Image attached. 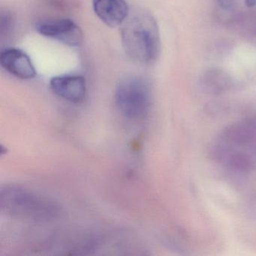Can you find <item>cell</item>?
Wrapping results in <instances>:
<instances>
[{
  "label": "cell",
  "instance_id": "6da1fadb",
  "mask_svg": "<svg viewBox=\"0 0 256 256\" xmlns=\"http://www.w3.org/2000/svg\"><path fill=\"white\" fill-rule=\"evenodd\" d=\"M121 26V40L127 56L138 64L155 62L161 48L155 18L146 12L137 10L130 12Z\"/></svg>",
  "mask_w": 256,
  "mask_h": 256
},
{
  "label": "cell",
  "instance_id": "7a4b0ae2",
  "mask_svg": "<svg viewBox=\"0 0 256 256\" xmlns=\"http://www.w3.org/2000/svg\"><path fill=\"white\" fill-rule=\"evenodd\" d=\"M1 208L12 216L35 221L54 220L60 214V208L54 202L20 187L2 190Z\"/></svg>",
  "mask_w": 256,
  "mask_h": 256
},
{
  "label": "cell",
  "instance_id": "3957f363",
  "mask_svg": "<svg viewBox=\"0 0 256 256\" xmlns=\"http://www.w3.org/2000/svg\"><path fill=\"white\" fill-rule=\"evenodd\" d=\"M150 98L149 84L140 76H126L120 80L115 90L116 107L128 119L145 118L150 106Z\"/></svg>",
  "mask_w": 256,
  "mask_h": 256
},
{
  "label": "cell",
  "instance_id": "277c9868",
  "mask_svg": "<svg viewBox=\"0 0 256 256\" xmlns=\"http://www.w3.org/2000/svg\"><path fill=\"white\" fill-rule=\"evenodd\" d=\"M36 30L40 35L70 47H78L83 43V32L71 19H43L36 24Z\"/></svg>",
  "mask_w": 256,
  "mask_h": 256
},
{
  "label": "cell",
  "instance_id": "5b68a950",
  "mask_svg": "<svg viewBox=\"0 0 256 256\" xmlns=\"http://www.w3.org/2000/svg\"><path fill=\"white\" fill-rule=\"evenodd\" d=\"M0 64L6 71L18 78L30 80L37 74L29 55L16 48H6L1 50Z\"/></svg>",
  "mask_w": 256,
  "mask_h": 256
},
{
  "label": "cell",
  "instance_id": "8992f818",
  "mask_svg": "<svg viewBox=\"0 0 256 256\" xmlns=\"http://www.w3.org/2000/svg\"><path fill=\"white\" fill-rule=\"evenodd\" d=\"M50 86L56 96L70 102L80 103L86 97V79L82 76H55L50 79Z\"/></svg>",
  "mask_w": 256,
  "mask_h": 256
},
{
  "label": "cell",
  "instance_id": "52a82bcc",
  "mask_svg": "<svg viewBox=\"0 0 256 256\" xmlns=\"http://www.w3.org/2000/svg\"><path fill=\"white\" fill-rule=\"evenodd\" d=\"M92 8L97 17L110 28L122 25L130 14L126 0H92Z\"/></svg>",
  "mask_w": 256,
  "mask_h": 256
},
{
  "label": "cell",
  "instance_id": "ba28073f",
  "mask_svg": "<svg viewBox=\"0 0 256 256\" xmlns=\"http://www.w3.org/2000/svg\"><path fill=\"white\" fill-rule=\"evenodd\" d=\"M200 84L208 92L220 94L229 89L232 85L230 77L220 70L206 72L200 79Z\"/></svg>",
  "mask_w": 256,
  "mask_h": 256
}]
</instances>
